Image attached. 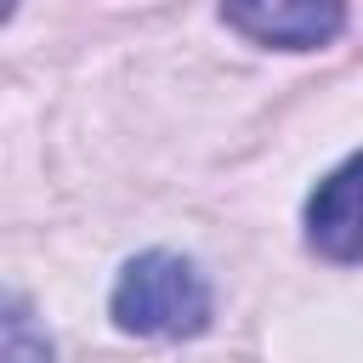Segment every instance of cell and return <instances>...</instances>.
I'll list each match as a JSON object with an SVG mask.
<instances>
[{"mask_svg": "<svg viewBox=\"0 0 363 363\" xmlns=\"http://www.w3.org/2000/svg\"><path fill=\"white\" fill-rule=\"evenodd\" d=\"M6 363H51V340L28 323L23 301H6Z\"/></svg>", "mask_w": 363, "mask_h": 363, "instance_id": "4", "label": "cell"}, {"mask_svg": "<svg viewBox=\"0 0 363 363\" xmlns=\"http://www.w3.org/2000/svg\"><path fill=\"white\" fill-rule=\"evenodd\" d=\"M210 284L193 261L170 255V250H147L136 261H125L119 284H113V323L125 335H159V340H187L210 329Z\"/></svg>", "mask_w": 363, "mask_h": 363, "instance_id": "1", "label": "cell"}, {"mask_svg": "<svg viewBox=\"0 0 363 363\" xmlns=\"http://www.w3.org/2000/svg\"><path fill=\"white\" fill-rule=\"evenodd\" d=\"M221 17L255 45L318 51L340 34L346 0H221Z\"/></svg>", "mask_w": 363, "mask_h": 363, "instance_id": "2", "label": "cell"}, {"mask_svg": "<svg viewBox=\"0 0 363 363\" xmlns=\"http://www.w3.org/2000/svg\"><path fill=\"white\" fill-rule=\"evenodd\" d=\"M306 244L346 267L363 261V153H352L306 199Z\"/></svg>", "mask_w": 363, "mask_h": 363, "instance_id": "3", "label": "cell"}]
</instances>
